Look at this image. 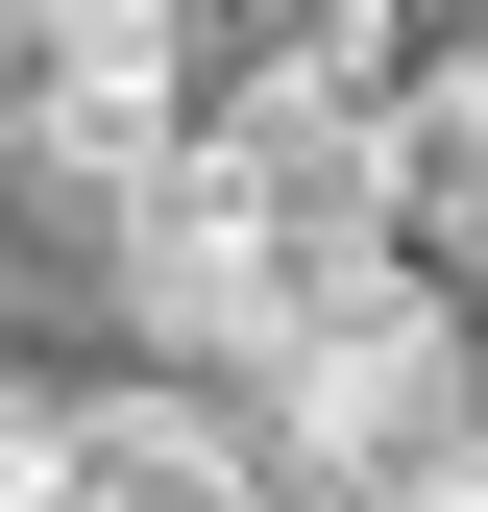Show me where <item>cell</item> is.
<instances>
[{
  "label": "cell",
  "mask_w": 488,
  "mask_h": 512,
  "mask_svg": "<svg viewBox=\"0 0 488 512\" xmlns=\"http://www.w3.org/2000/svg\"><path fill=\"white\" fill-rule=\"evenodd\" d=\"M49 512H269V439H244L220 391H74Z\"/></svg>",
  "instance_id": "4"
},
{
  "label": "cell",
  "mask_w": 488,
  "mask_h": 512,
  "mask_svg": "<svg viewBox=\"0 0 488 512\" xmlns=\"http://www.w3.org/2000/svg\"><path fill=\"white\" fill-rule=\"evenodd\" d=\"M49 464H74V391H25V366H0V512H49Z\"/></svg>",
  "instance_id": "5"
},
{
  "label": "cell",
  "mask_w": 488,
  "mask_h": 512,
  "mask_svg": "<svg viewBox=\"0 0 488 512\" xmlns=\"http://www.w3.org/2000/svg\"><path fill=\"white\" fill-rule=\"evenodd\" d=\"M440 512H488V415H464V464H440Z\"/></svg>",
  "instance_id": "6"
},
{
  "label": "cell",
  "mask_w": 488,
  "mask_h": 512,
  "mask_svg": "<svg viewBox=\"0 0 488 512\" xmlns=\"http://www.w3.org/2000/svg\"><path fill=\"white\" fill-rule=\"evenodd\" d=\"M391 269V98L366 74H220V122L122 196V293L196 366H293V317Z\"/></svg>",
  "instance_id": "1"
},
{
  "label": "cell",
  "mask_w": 488,
  "mask_h": 512,
  "mask_svg": "<svg viewBox=\"0 0 488 512\" xmlns=\"http://www.w3.org/2000/svg\"><path fill=\"white\" fill-rule=\"evenodd\" d=\"M196 122H220V25L196 0H0V171H49L74 220H122Z\"/></svg>",
  "instance_id": "3"
},
{
  "label": "cell",
  "mask_w": 488,
  "mask_h": 512,
  "mask_svg": "<svg viewBox=\"0 0 488 512\" xmlns=\"http://www.w3.org/2000/svg\"><path fill=\"white\" fill-rule=\"evenodd\" d=\"M464 415H488V293L440 269V244L342 269L318 317H293V366H269V464H318V488H415L440 512Z\"/></svg>",
  "instance_id": "2"
}]
</instances>
